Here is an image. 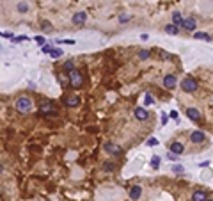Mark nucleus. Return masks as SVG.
Wrapping results in <instances>:
<instances>
[{
    "label": "nucleus",
    "mask_w": 213,
    "mask_h": 201,
    "mask_svg": "<svg viewBox=\"0 0 213 201\" xmlns=\"http://www.w3.org/2000/svg\"><path fill=\"white\" fill-rule=\"evenodd\" d=\"M14 107H16V112H20V114H28L32 110V100L28 96H22L16 100Z\"/></svg>",
    "instance_id": "f257e3e1"
},
{
    "label": "nucleus",
    "mask_w": 213,
    "mask_h": 201,
    "mask_svg": "<svg viewBox=\"0 0 213 201\" xmlns=\"http://www.w3.org/2000/svg\"><path fill=\"white\" fill-rule=\"evenodd\" d=\"M199 89V84L194 77H185L181 80V91L183 93H195Z\"/></svg>",
    "instance_id": "f03ea898"
},
{
    "label": "nucleus",
    "mask_w": 213,
    "mask_h": 201,
    "mask_svg": "<svg viewBox=\"0 0 213 201\" xmlns=\"http://www.w3.org/2000/svg\"><path fill=\"white\" fill-rule=\"evenodd\" d=\"M69 84H71V87H75V89H78V87L84 84V77L78 70H73L69 73Z\"/></svg>",
    "instance_id": "7ed1b4c3"
},
{
    "label": "nucleus",
    "mask_w": 213,
    "mask_h": 201,
    "mask_svg": "<svg viewBox=\"0 0 213 201\" xmlns=\"http://www.w3.org/2000/svg\"><path fill=\"white\" fill-rule=\"evenodd\" d=\"M103 150L107 153H110V155H114V157H119V155H123V153H124V150H123L121 146H117V144H114V142H105Z\"/></svg>",
    "instance_id": "20e7f679"
},
{
    "label": "nucleus",
    "mask_w": 213,
    "mask_h": 201,
    "mask_svg": "<svg viewBox=\"0 0 213 201\" xmlns=\"http://www.w3.org/2000/svg\"><path fill=\"white\" fill-rule=\"evenodd\" d=\"M71 22H73V25H78V27H82L84 23L87 22V13H84V11L75 13V14H73V18H71Z\"/></svg>",
    "instance_id": "39448f33"
},
{
    "label": "nucleus",
    "mask_w": 213,
    "mask_h": 201,
    "mask_svg": "<svg viewBox=\"0 0 213 201\" xmlns=\"http://www.w3.org/2000/svg\"><path fill=\"white\" fill-rule=\"evenodd\" d=\"M190 141L194 142V144H202V142L206 141V134L201 130H194L190 134Z\"/></svg>",
    "instance_id": "423d86ee"
},
{
    "label": "nucleus",
    "mask_w": 213,
    "mask_h": 201,
    "mask_svg": "<svg viewBox=\"0 0 213 201\" xmlns=\"http://www.w3.org/2000/svg\"><path fill=\"white\" fill-rule=\"evenodd\" d=\"M133 116H135V119H139V121H146L149 118V112L144 109V107H135Z\"/></svg>",
    "instance_id": "0eeeda50"
},
{
    "label": "nucleus",
    "mask_w": 213,
    "mask_h": 201,
    "mask_svg": "<svg viewBox=\"0 0 213 201\" xmlns=\"http://www.w3.org/2000/svg\"><path fill=\"white\" fill-rule=\"evenodd\" d=\"M186 116H188V119L195 121V123H199V121L202 119V114L197 109H194V107H188V109H186Z\"/></svg>",
    "instance_id": "6e6552de"
},
{
    "label": "nucleus",
    "mask_w": 213,
    "mask_h": 201,
    "mask_svg": "<svg viewBox=\"0 0 213 201\" xmlns=\"http://www.w3.org/2000/svg\"><path fill=\"white\" fill-rule=\"evenodd\" d=\"M183 29H186V30H190V32H194L197 29V20L194 16H188L183 20Z\"/></svg>",
    "instance_id": "1a4fd4ad"
},
{
    "label": "nucleus",
    "mask_w": 213,
    "mask_h": 201,
    "mask_svg": "<svg viewBox=\"0 0 213 201\" xmlns=\"http://www.w3.org/2000/svg\"><path fill=\"white\" fill-rule=\"evenodd\" d=\"M178 86V80H176V77L174 75H165L164 77V87L165 89H174V87Z\"/></svg>",
    "instance_id": "9d476101"
},
{
    "label": "nucleus",
    "mask_w": 213,
    "mask_h": 201,
    "mask_svg": "<svg viewBox=\"0 0 213 201\" xmlns=\"http://www.w3.org/2000/svg\"><path fill=\"white\" fill-rule=\"evenodd\" d=\"M39 114L41 116H50V114L53 116V114H57V110H55L50 103H43L41 105V109H39Z\"/></svg>",
    "instance_id": "9b49d317"
},
{
    "label": "nucleus",
    "mask_w": 213,
    "mask_h": 201,
    "mask_svg": "<svg viewBox=\"0 0 213 201\" xmlns=\"http://www.w3.org/2000/svg\"><path fill=\"white\" fill-rule=\"evenodd\" d=\"M206 199H208V196H206V192H204V190L197 189V190H194V192H192V201H206Z\"/></svg>",
    "instance_id": "f8f14e48"
},
{
    "label": "nucleus",
    "mask_w": 213,
    "mask_h": 201,
    "mask_svg": "<svg viewBox=\"0 0 213 201\" xmlns=\"http://www.w3.org/2000/svg\"><path fill=\"white\" fill-rule=\"evenodd\" d=\"M142 196V187L140 185H133L130 189V199H139Z\"/></svg>",
    "instance_id": "ddd939ff"
},
{
    "label": "nucleus",
    "mask_w": 213,
    "mask_h": 201,
    "mask_svg": "<svg viewBox=\"0 0 213 201\" xmlns=\"http://www.w3.org/2000/svg\"><path fill=\"white\" fill-rule=\"evenodd\" d=\"M66 105H68L69 109H73V107H78V105H80V98H78L77 94L68 96V98H66Z\"/></svg>",
    "instance_id": "4468645a"
},
{
    "label": "nucleus",
    "mask_w": 213,
    "mask_h": 201,
    "mask_svg": "<svg viewBox=\"0 0 213 201\" xmlns=\"http://www.w3.org/2000/svg\"><path fill=\"white\" fill-rule=\"evenodd\" d=\"M183 20H185V18L181 16V13H180V11L172 13V25H176L178 29L183 27Z\"/></svg>",
    "instance_id": "2eb2a0df"
},
{
    "label": "nucleus",
    "mask_w": 213,
    "mask_h": 201,
    "mask_svg": "<svg viewBox=\"0 0 213 201\" xmlns=\"http://www.w3.org/2000/svg\"><path fill=\"white\" fill-rule=\"evenodd\" d=\"M170 151L176 153V155H181V153L185 151V146H183V142H172V144H170Z\"/></svg>",
    "instance_id": "dca6fc26"
},
{
    "label": "nucleus",
    "mask_w": 213,
    "mask_h": 201,
    "mask_svg": "<svg viewBox=\"0 0 213 201\" xmlns=\"http://www.w3.org/2000/svg\"><path fill=\"white\" fill-rule=\"evenodd\" d=\"M28 9H30V6H28L27 2H18L16 4V11L20 13V14H27Z\"/></svg>",
    "instance_id": "f3484780"
},
{
    "label": "nucleus",
    "mask_w": 213,
    "mask_h": 201,
    "mask_svg": "<svg viewBox=\"0 0 213 201\" xmlns=\"http://www.w3.org/2000/svg\"><path fill=\"white\" fill-rule=\"evenodd\" d=\"M164 30H165L167 34H170V36H178V30H180V29L176 27V25H172V23H170V25H165Z\"/></svg>",
    "instance_id": "a211bd4d"
},
{
    "label": "nucleus",
    "mask_w": 213,
    "mask_h": 201,
    "mask_svg": "<svg viewBox=\"0 0 213 201\" xmlns=\"http://www.w3.org/2000/svg\"><path fill=\"white\" fill-rule=\"evenodd\" d=\"M194 38L195 39H204V41H211V36L208 32H195L194 34Z\"/></svg>",
    "instance_id": "6ab92c4d"
},
{
    "label": "nucleus",
    "mask_w": 213,
    "mask_h": 201,
    "mask_svg": "<svg viewBox=\"0 0 213 201\" xmlns=\"http://www.w3.org/2000/svg\"><path fill=\"white\" fill-rule=\"evenodd\" d=\"M50 57H52V59H59V57H62V50L60 48H52Z\"/></svg>",
    "instance_id": "aec40b11"
},
{
    "label": "nucleus",
    "mask_w": 213,
    "mask_h": 201,
    "mask_svg": "<svg viewBox=\"0 0 213 201\" xmlns=\"http://www.w3.org/2000/svg\"><path fill=\"white\" fill-rule=\"evenodd\" d=\"M149 57H151V52H149V50H140V52H139V59L140 61H146V59H149Z\"/></svg>",
    "instance_id": "412c9836"
},
{
    "label": "nucleus",
    "mask_w": 213,
    "mask_h": 201,
    "mask_svg": "<svg viewBox=\"0 0 213 201\" xmlns=\"http://www.w3.org/2000/svg\"><path fill=\"white\" fill-rule=\"evenodd\" d=\"M115 169V164L114 162H105L103 164V171H107V173H112Z\"/></svg>",
    "instance_id": "4be33fe9"
},
{
    "label": "nucleus",
    "mask_w": 213,
    "mask_h": 201,
    "mask_svg": "<svg viewBox=\"0 0 213 201\" xmlns=\"http://www.w3.org/2000/svg\"><path fill=\"white\" fill-rule=\"evenodd\" d=\"M158 166H160V157H158V155H155V157L151 158V167L158 169Z\"/></svg>",
    "instance_id": "5701e85b"
},
{
    "label": "nucleus",
    "mask_w": 213,
    "mask_h": 201,
    "mask_svg": "<svg viewBox=\"0 0 213 201\" xmlns=\"http://www.w3.org/2000/svg\"><path fill=\"white\" fill-rule=\"evenodd\" d=\"M64 70L68 71V73H71V71L75 70V64H73L71 61H66V62H64Z\"/></svg>",
    "instance_id": "b1692460"
},
{
    "label": "nucleus",
    "mask_w": 213,
    "mask_h": 201,
    "mask_svg": "<svg viewBox=\"0 0 213 201\" xmlns=\"http://www.w3.org/2000/svg\"><path fill=\"white\" fill-rule=\"evenodd\" d=\"M153 102H155L153 94H149V93H146V96H144V103H146V105H151Z\"/></svg>",
    "instance_id": "393cba45"
},
{
    "label": "nucleus",
    "mask_w": 213,
    "mask_h": 201,
    "mask_svg": "<svg viewBox=\"0 0 213 201\" xmlns=\"http://www.w3.org/2000/svg\"><path fill=\"white\" fill-rule=\"evenodd\" d=\"M41 27H43L44 30H52V23H50L48 20H43V22H41Z\"/></svg>",
    "instance_id": "a878e982"
},
{
    "label": "nucleus",
    "mask_w": 213,
    "mask_h": 201,
    "mask_svg": "<svg viewBox=\"0 0 213 201\" xmlns=\"http://www.w3.org/2000/svg\"><path fill=\"white\" fill-rule=\"evenodd\" d=\"M55 43H64V45H75V43H77V41H75V39H57V41H55Z\"/></svg>",
    "instance_id": "bb28decb"
},
{
    "label": "nucleus",
    "mask_w": 213,
    "mask_h": 201,
    "mask_svg": "<svg viewBox=\"0 0 213 201\" xmlns=\"http://www.w3.org/2000/svg\"><path fill=\"white\" fill-rule=\"evenodd\" d=\"M146 144H148V146H158V139H155V137H149Z\"/></svg>",
    "instance_id": "cd10ccee"
},
{
    "label": "nucleus",
    "mask_w": 213,
    "mask_h": 201,
    "mask_svg": "<svg viewBox=\"0 0 213 201\" xmlns=\"http://www.w3.org/2000/svg\"><path fill=\"white\" fill-rule=\"evenodd\" d=\"M130 20H131L130 14H123V16H119V22H121V23H128Z\"/></svg>",
    "instance_id": "c85d7f7f"
},
{
    "label": "nucleus",
    "mask_w": 213,
    "mask_h": 201,
    "mask_svg": "<svg viewBox=\"0 0 213 201\" xmlns=\"http://www.w3.org/2000/svg\"><path fill=\"white\" fill-rule=\"evenodd\" d=\"M172 171H174L176 174H181L185 169H183V166H174V167H172Z\"/></svg>",
    "instance_id": "c756f323"
},
{
    "label": "nucleus",
    "mask_w": 213,
    "mask_h": 201,
    "mask_svg": "<svg viewBox=\"0 0 213 201\" xmlns=\"http://www.w3.org/2000/svg\"><path fill=\"white\" fill-rule=\"evenodd\" d=\"M14 43H22V41H27V36H18V38H13Z\"/></svg>",
    "instance_id": "7c9ffc66"
},
{
    "label": "nucleus",
    "mask_w": 213,
    "mask_h": 201,
    "mask_svg": "<svg viewBox=\"0 0 213 201\" xmlns=\"http://www.w3.org/2000/svg\"><path fill=\"white\" fill-rule=\"evenodd\" d=\"M36 43H38V45H44V38H43V36H36Z\"/></svg>",
    "instance_id": "2f4dec72"
},
{
    "label": "nucleus",
    "mask_w": 213,
    "mask_h": 201,
    "mask_svg": "<svg viewBox=\"0 0 213 201\" xmlns=\"http://www.w3.org/2000/svg\"><path fill=\"white\" fill-rule=\"evenodd\" d=\"M169 118H172V119H178V110H170V112H169Z\"/></svg>",
    "instance_id": "473e14b6"
},
{
    "label": "nucleus",
    "mask_w": 213,
    "mask_h": 201,
    "mask_svg": "<svg viewBox=\"0 0 213 201\" xmlns=\"http://www.w3.org/2000/svg\"><path fill=\"white\" fill-rule=\"evenodd\" d=\"M43 52L44 54H50V52H52V46H50V45H43Z\"/></svg>",
    "instance_id": "72a5a7b5"
},
{
    "label": "nucleus",
    "mask_w": 213,
    "mask_h": 201,
    "mask_svg": "<svg viewBox=\"0 0 213 201\" xmlns=\"http://www.w3.org/2000/svg\"><path fill=\"white\" fill-rule=\"evenodd\" d=\"M167 121H169V116H162V125H167Z\"/></svg>",
    "instance_id": "f704fd0d"
},
{
    "label": "nucleus",
    "mask_w": 213,
    "mask_h": 201,
    "mask_svg": "<svg viewBox=\"0 0 213 201\" xmlns=\"http://www.w3.org/2000/svg\"><path fill=\"white\" fill-rule=\"evenodd\" d=\"M208 166H210V162H208V160H206V162H201V167H208Z\"/></svg>",
    "instance_id": "c9c22d12"
},
{
    "label": "nucleus",
    "mask_w": 213,
    "mask_h": 201,
    "mask_svg": "<svg viewBox=\"0 0 213 201\" xmlns=\"http://www.w3.org/2000/svg\"><path fill=\"white\" fill-rule=\"evenodd\" d=\"M206 201H213V199H206Z\"/></svg>",
    "instance_id": "e433bc0d"
}]
</instances>
